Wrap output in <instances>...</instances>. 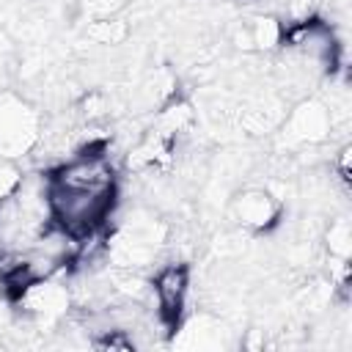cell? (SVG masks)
I'll list each match as a JSON object with an SVG mask.
<instances>
[{"mask_svg":"<svg viewBox=\"0 0 352 352\" xmlns=\"http://www.w3.org/2000/svg\"><path fill=\"white\" fill-rule=\"evenodd\" d=\"M333 129H336V118L330 104L316 96H302L286 110L278 126V143L283 148L322 146L333 135Z\"/></svg>","mask_w":352,"mask_h":352,"instance_id":"4","label":"cell"},{"mask_svg":"<svg viewBox=\"0 0 352 352\" xmlns=\"http://www.w3.org/2000/svg\"><path fill=\"white\" fill-rule=\"evenodd\" d=\"M22 170L11 162V160H0V206L19 190V184H22Z\"/></svg>","mask_w":352,"mask_h":352,"instance_id":"16","label":"cell"},{"mask_svg":"<svg viewBox=\"0 0 352 352\" xmlns=\"http://www.w3.org/2000/svg\"><path fill=\"white\" fill-rule=\"evenodd\" d=\"M22 316H28L36 324H55L60 322L72 308V292L66 283L55 278H41L28 283L14 300H11Z\"/></svg>","mask_w":352,"mask_h":352,"instance_id":"6","label":"cell"},{"mask_svg":"<svg viewBox=\"0 0 352 352\" xmlns=\"http://www.w3.org/2000/svg\"><path fill=\"white\" fill-rule=\"evenodd\" d=\"M195 126V107L190 99L184 96H170L165 104L157 107V116H154V132L170 138V140H179L182 135H187L190 129Z\"/></svg>","mask_w":352,"mask_h":352,"instance_id":"11","label":"cell"},{"mask_svg":"<svg viewBox=\"0 0 352 352\" xmlns=\"http://www.w3.org/2000/svg\"><path fill=\"white\" fill-rule=\"evenodd\" d=\"M94 349H118V352H132V349H138V341H135V336H132V330H126V327H104V330H99L91 341H88Z\"/></svg>","mask_w":352,"mask_h":352,"instance_id":"14","label":"cell"},{"mask_svg":"<svg viewBox=\"0 0 352 352\" xmlns=\"http://www.w3.org/2000/svg\"><path fill=\"white\" fill-rule=\"evenodd\" d=\"M283 38V22L278 16H253L242 22L234 33V44L242 50H258V52H272L280 47Z\"/></svg>","mask_w":352,"mask_h":352,"instance_id":"9","label":"cell"},{"mask_svg":"<svg viewBox=\"0 0 352 352\" xmlns=\"http://www.w3.org/2000/svg\"><path fill=\"white\" fill-rule=\"evenodd\" d=\"M44 182L52 223L77 239L80 248L88 239L107 234V223L118 201V182L110 151H77L69 162L50 170Z\"/></svg>","mask_w":352,"mask_h":352,"instance_id":"1","label":"cell"},{"mask_svg":"<svg viewBox=\"0 0 352 352\" xmlns=\"http://www.w3.org/2000/svg\"><path fill=\"white\" fill-rule=\"evenodd\" d=\"M170 341L179 349H223L228 346V330L209 314H192L176 324Z\"/></svg>","mask_w":352,"mask_h":352,"instance_id":"8","label":"cell"},{"mask_svg":"<svg viewBox=\"0 0 352 352\" xmlns=\"http://www.w3.org/2000/svg\"><path fill=\"white\" fill-rule=\"evenodd\" d=\"M151 294L157 302V319L165 333H173L184 319L187 297H190V267L184 261L162 264L151 278Z\"/></svg>","mask_w":352,"mask_h":352,"instance_id":"5","label":"cell"},{"mask_svg":"<svg viewBox=\"0 0 352 352\" xmlns=\"http://www.w3.org/2000/svg\"><path fill=\"white\" fill-rule=\"evenodd\" d=\"M77 113H80V118L85 124H96L110 113V102H107V96L102 91H91V94H85L80 99V110Z\"/></svg>","mask_w":352,"mask_h":352,"instance_id":"15","label":"cell"},{"mask_svg":"<svg viewBox=\"0 0 352 352\" xmlns=\"http://www.w3.org/2000/svg\"><path fill=\"white\" fill-rule=\"evenodd\" d=\"M286 102L280 96H258L253 102H248L239 110V124L250 132V135H264L280 126L283 116H286Z\"/></svg>","mask_w":352,"mask_h":352,"instance_id":"10","label":"cell"},{"mask_svg":"<svg viewBox=\"0 0 352 352\" xmlns=\"http://www.w3.org/2000/svg\"><path fill=\"white\" fill-rule=\"evenodd\" d=\"M231 220L248 234H267L283 217V204L267 187H245L228 204Z\"/></svg>","mask_w":352,"mask_h":352,"instance_id":"7","label":"cell"},{"mask_svg":"<svg viewBox=\"0 0 352 352\" xmlns=\"http://www.w3.org/2000/svg\"><path fill=\"white\" fill-rule=\"evenodd\" d=\"M85 36L102 47H116V44H124L129 38V25L118 14H99L88 22Z\"/></svg>","mask_w":352,"mask_h":352,"instance_id":"12","label":"cell"},{"mask_svg":"<svg viewBox=\"0 0 352 352\" xmlns=\"http://www.w3.org/2000/svg\"><path fill=\"white\" fill-rule=\"evenodd\" d=\"M41 143V113L14 91L0 94V160H22Z\"/></svg>","mask_w":352,"mask_h":352,"instance_id":"3","label":"cell"},{"mask_svg":"<svg viewBox=\"0 0 352 352\" xmlns=\"http://www.w3.org/2000/svg\"><path fill=\"white\" fill-rule=\"evenodd\" d=\"M168 242V228L162 220H157L151 212H132L116 231L104 236V250L110 261L121 270H143L148 267L160 248Z\"/></svg>","mask_w":352,"mask_h":352,"instance_id":"2","label":"cell"},{"mask_svg":"<svg viewBox=\"0 0 352 352\" xmlns=\"http://www.w3.org/2000/svg\"><path fill=\"white\" fill-rule=\"evenodd\" d=\"M129 0H94L96 14H118Z\"/></svg>","mask_w":352,"mask_h":352,"instance_id":"18","label":"cell"},{"mask_svg":"<svg viewBox=\"0 0 352 352\" xmlns=\"http://www.w3.org/2000/svg\"><path fill=\"white\" fill-rule=\"evenodd\" d=\"M324 250L327 258H349L352 256V228L346 217H333L324 228Z\"/></svg>","mask_w":352,"mask_h":352,"instance_id":"13","label":"cell"},{"mask_svg":"<svg viewBox=\"0 0 352 352\" xmlns=\"http://www.w3.org/2000/svg\"><path fill=\"white\" fill-rule=\"evenodd\" d=\"M349 160H352V146L344 143L336 154V170H338V179L344 182V187L349 184Z\"/></svg>","mask_w":352,"mask_h":352,"instance_id":"17","label":"cell"}]
</instances>
